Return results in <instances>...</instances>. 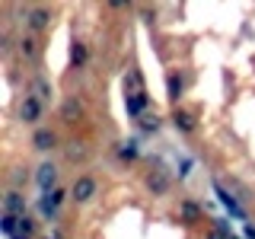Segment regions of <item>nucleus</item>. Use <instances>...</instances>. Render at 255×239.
Returning a JSON list of instances; mask_svg holds the SVG:
<instances>
[{
    "mask_svg": "<svg viewBox=\"0 0 255 239\" xmlns=\"http://www.w3.org/2000/svg\"><path fill=\"white\" fill-rule=\"evenodd\" d=\"M42 115H45V102L35 99L32 93H26V99L19 102V118L26 124H38V121H42Z\"/></svg>",
    "mask_w": 255,
    "mask_h": 239,
    "instance_id": "nucleus-1",
    "label": "nucleus"
},
{
    "mask_svg": "<svg viewBox=\"0 0 255 239\" xmlns=\"http://www.w3.org/2000/svg\"><path fill=\"white\" fill-rule=\"evenodd\" d=\"M61 204H64V188L45 191V195L38 198V211H42V217H45V220H54V217H58Z\"/></svg>",
    "mask_w": 255,
    "mask_h": 239,
    "instance_id": "nucleus-2",
    "label": "nucleus"
},
{
    "mask_svg": "<svg viewBox=\"0 0 255 239\" xmlns=\"http://www.w3.org/2000/svg\"><path fill=\"white\" fill-rule=\"evenodd\" d=\"M96 191H99V185H96L93 175H80V179L74 182V188H70V198H74L77 204H86L96 198Z\"/></svg>",
    "mask_w": 255,
    "mask_h": 239,
    "instance_id": "nucleus-3",
    "label": "nucleus"
},
{
    "mask_svg": "<svg viewBox=\"0 0 255 239\" xmlns=\"http://www.w3.org/2000/svg\"><path fill=\"white\" fill-rule=\"evenodd\" d=\"M211 185H214V195H217V198H220V204H223V207H227V211H230V217H236V220H246V211H243V204H239V201H236V198H233V195H230V191H227V188H223V185H220V182H217V179H214V182H211Z\"/></svg>",
    "mask_w": 255,
    "mask_h": 239,
    "instance_id": "nucleus-4",
    "label": "nucleus"
},
{
    "mask_svg": "<svg viewBox=\"0 0 255 239\" xmlns=\"http://www.w3.org/2000/svg\"><path fill=\"white\" fill-rule=\"evenodd\" d=\"M35 185L42 188V195H45V191H54V188H58V166H54V163H42V166H38Z\"/></svg>",
    "mask_w": 255,
    "mask_h": 239,
    "instance_id": "nucleus-5",
    "label": "nucleus"
},
{
    "mask_svg": "<svg viewBox=\"0 0 255 239\" xmlns=\"http://www.w3.org/2000/svg\"><path fill=\"white\" fill-rule=\"evenodd\" d=\"M26 26L32 32H45L51 26V10H45V6H29L26 10Z\"/></svg>",
    "mask_w": 255,
    "mask_h": 239,
    "instance_id": "nucleus-6",
    "label": "nucleus"
},
{
    "mask_svg": "<svg viewBox=\"0 0 255 239\" xmlns=\"http://www.w3.org/2000/svg\"><path fill=\"white\" fill-rule=\"evenodd\" d=\"M29 93L35 96V99H42L45 106L54 99V86H51V80H48L45 74H35V77H32V83H29Z\"/></svg>",
    "mask_w": 255,
    "mask_h": 239,
    "instance_id": "nucleus-7",
    "label": "nucleus"
},
{
    "mask_svg": "<svg viewBox=\"0 0 255 239\" xmlns=\"http://www.w3.org/2000/svg\"><path fill=\"white\" fill-rule=\"evenodd\" d=\"M143 185L153 191L156 198H163V195H169V175H166L163 169H150L147 179H143Z\"/></svg>",
    "mask_w": 255,
    "mask_h": 239,
    "instance_id": "nucleus-8",
    "label": "nucleus"
},
{
    "mask_svg": "<svg viewBox=\"0 0 255 239\" xmlns=\"http://www.w3.org/2000/svg\"><path fill=\"white\" fill-rule=\"evenodd\" d=\"M3 211L13 214V217H26V195H22V191H16V188H10L3 195Z\"/></svg>",
    "mask_w": 255,
    "mask_h": 239,
    "instance_id": "nucleus-9",
    "label": "nucleus"
},
{
    "mask_svg": "<svg viewBox=\"0 0 255 239\" xmlns=\"http://www.w3.org/2000/svg\"><path fill=\"white\" fill-rule=\"evenodd\" d=\"M169 121H172V127H175L179 134H195V127H198L195 115H191V112H185V109H175Z\"/></svg>",
    "mask_w": 255,
    "mask_h": 239,
    "instance_id": "nucleus-10",
    "label": "nucleus"
},
{
    "mask_svg": "<svg viewBox=\"0 0 255 239\" xmlns=\"http://www.w3.org/2000/svg\"><path fill=\"white\" fill-rule=\"evenodd\" d=\"M150 96L147 93H125V109L131 118H143V109H147Z\"/></svg>",
    "mask_w": 255,
    "mask_h": 239,
    "instance_id": "nucleus-11",
    "label": "nucleus"
},
{
    "mask_svg": "<svg viewBox=\"0 0 255 239\" xmlns=\"http://www.w3.org/2000/svg\"><path fill=\"white\" fill-rule=\"evenodd\" d=\"M32 147H35L38 153H48V150H54V147H58V134H54L51 127H38V131H35V137H32Z\"/></svg>",
    "mask_w": 255,
    "mask_h": 239,
    "instance_id": "nucleus-12",
    "label": "nucleus"
},
{
    "mask_svg": "<svg viewBox=\"0 0 255 239\" xmlns=\"http://www.w3.org/2000/svg\"><path fill=\"white\" fill-rule=\"evenodd\" d=\"M61 118H64L67 124H74L77 118H83V102H80L77 96H70V99L61 106Z\"/></svg>",
    "mask_w": 255,
    "mask_h": 239,
    "instance_id": "nucleus-13",
    "label": "nucleus"
},
{
    "mask_svg": "<svg viewBox=\"0 0 255 239\" xmlns=\"http://www.w3.org/2000/svg\"><path fill=\"white\" fill-rule=\"evenodd\" d=\"M0 233H3L6 239H16L19 236V217H13V214H0Z\"/></svg>",
    "mask_w": 255,
    "mask_h": 239,
    "instance_id": "nucleus-14",
    "label": "nucleus"
},
{
    "mask_svg": "<svg viewBox=\"0 0 255 239\" xmlns=\"http://www.w3.org/2000/svg\"><path fill=\"white\" fill-rule=\"evenodd\" d=\"M137 156H140V143H137V140H122V143H118V159L134 163Z\"/></svg>",
    "mask_w": 255,
    "mask_h": 239,
    "instance_id": "nucleus-15",
    "label": "nucleus"
},
{
    "mask_svg": "<svg viewBox=\"0 0 255 239\" xmlns=\"http://www.w3.org/2000/svg\"><path fill=\"white\" fill-rule=\"evenodd\" d=\"M166 93H169L172 102H179V96L185 93V77H182V74H169V80H166Z\"/></svg>",
    "mask_w": 255,
    "mask_h": 239,
    "instance_id": "nucleus-16",
    "label": "nucleus"
},
{
    "mask_svg": "<svg viewBox=\"0 0 255 239\" xmlns=\"http://www.w3.org/2000/svg\"><path fill=\"white\" fill-rule=\"evenodd\" d=\"M19 54H22L26 61H35V58H38V42H35L32 35H22V38H19Z\"/></svg>",
    "mask_w": 255,
    "mask_h": 239,
    "instance_id": "nucleus-17",
    "label": "nucleus"
},
{
    "mask_svg": "<svg viewBox=\"0 0 255 239\" xmlns=\"http://www.w3.org/2000/svg\"><path fill=\"white\" fill-rule=\"evenodd\" d=\"M204 239H233V230H230L227 220H217V223H214V227L204 233Z\"/></svg>",
    "mask_w": 255,
    "mask_h": 239,
    "instance_id": "nucleus-18",
    "label": "nucleus"
},
{
    "mask_svg": "<svg viewBox=\"0 0 255 239\" xmlns=\"http://www.w3.org/2000/svg\"><path fill=\"white\" fill-rule=\"evenodd\" d=\"M125 93H147V90H143L140 70H128V77H125Z\"/></svg>",
    "mask_w": 255,
    "mask_h": 239,
    "instance_id": "nucleus-19",
    "label": "nucleus"
},
{
    "mask_svg": "<svg viewBox=\"0 0 255 239\" xmlns=\"http://www.w3.org/2000/svg\"><path fill=\"white\" fill-rule=\"evenodd\" d=\"M179 207H182V217H185V220H198V217H201V207L191 201V198H185Z\"/></svg>",
    "mask_w": 255,
    "mask_h": 239,
    "instance_id": "nucleus-20",
    "label": "nucleus"
},
{
    "mask_svg": "<svg viewBox=\"0 0 255 239\" xmlns=\"http://www.w3.org/2000/svg\"><path fill=\"white\" fill-rule=\"evenodd\" d=\"M70 61H74L77 67H83V64H86V45L83 42H74V45H70Z\"/></svg>",
    "mask_w": 255,
    "mask_h": 239,
    "instance_id": "nucleus-21",
    "label": "nucleus"
},
{
    "mask_svg": "<svg viewBox=\"0 0 255 239\" xmlns=\"http://www.w3.org/2000/svg\"><path fill=\"white\" fill-rule=\"evenodd\" d=\"M140 127L153 134V131H159V127H163V118H159L156 112H153V115H143V118H140Z\"/></svg>",
    "mask_w": 255,
    "mask_h": 239,
    "instance_id": "nucleus-22",
    "label": "nucleus"
},
{
    "mask_svg": "<svg viewBox=\"0 0 255 239\" xmlns=\"http://www.w3.org/2000/svg\"><path fill=\"white\" fill-rule=\"evenodd\" d=\"M67 159H70V163H80V159H86V147H83V143H67Z\"/></svg>",
    "mask_w": 255,
    "mask_h": 239,
    "instance_id": "nucleus-23",
    "label": "nucleus"
},
{
    "mask_svg": "<svg viewBox=\"0 0 255 239\" xmlns=\"http://www.w3.org/2000/svg\"><path fill=\"white\" fill-rule=\"evenodd\" d=\"M35 230H38V227H35V220H32L29 214H26V217H19V236H26V239H29L32 233H35Z\"/></svg>",
    "mask_w": 255,
    "mask_h": 239,
    "instance_id": "nucleus-24",
    "label": "nucleus"
},
{
    "mask_svg": "<svg viewBox=\"0 0 255 239\" xmlns=\"http://www.w3.org/2000/svg\"><path fill=\"white\" fill-rule=\"evenodd\" d=\"M10 182H13V188L19 191L22 185H29V172H26V169H13V175H10Z\"/></svg>",
    "mask_w": 255,
    "mask_h": 239,
    "instance_id": "nucleus-25",
    "label": "nucleus"
},
{
    "mask_svg": "<svg viewBox=\"0 0 255 239\" xmlns=\"http://www.w3.org/2000/svg\"><path fill=\"white\" fill-rule=\"evenodd\" d=\"M243 236L246 239H255V227H252V223H243Z\"/></svg>",
    "mask_w": 255,
    "mask_h": 239,
    "instance_id": "nucleus-26",
    "label": "nucleus"
},
{
    "mask_svg": "<svg viewBox=\"0 0 255 239\" xmlns=\"http://www.w3.org/2000/svg\"><path fill=\"white\" fill-rule=\"evenodd\" d=\"M16 239H26V236H16Z\"/></svg>",
    "mask_w": 255,
    "mask_h": 239,
    "instance_id": "nucleus-27",
    "label": "nucleus"
},
{
    "mask_svg": "<svg viewBox=\"0 0 255 239\" xmlns=\"http://www.w3.org/2000/svg\"><path fill=\"white\" fill-rule=\"evenodd\" d=\"M48 239H51V236H48Z\"/></svg>",
    "mask_w": 255,
    "mask_h": 239,
    "instance_id": "nucleus-28",
    "label": "nucleus"
}]
</instances>
